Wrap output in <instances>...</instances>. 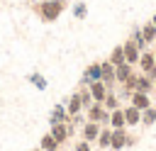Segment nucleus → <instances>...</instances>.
<instances>
[{"label":"nucleus","instance_id":"1","mask_svg":"<svg viewBox=\"0 0 156 151\" xmlns=\"http://www.w3.org/2000/svg\"><path fill=\"white\" fill-rule=\"evenodd\" d=\"M66 7H68V0H39L34 2V15L44 24H51L66 12Z\"/></svg>","mask_w":156,"mask_h":151},{"label":"nucleus","instance_id":"2","mask_svg":"<svg viewBox=\"0 0 156 151\" xmlns=\"http://www.w3.org/2000/svg\"><path fill=\"white\" fill-rule=\"evenodd\" d=\"M134 144H136V136H134V134H129V129H127V127H122V129H112L110 149H115V151H122V149H127V146H134Z\"/></svg>","mask_w":156,"mask_h":151},{"label":"nucleus","instance_id":"3","mask_svg":"<svg viewBox=\"0 0 156 151\" xmlns=\"http://www.w3.org/2000/svg\"><path fill=\"white\" fill-rule=\"evenodd\" d=\"M85 119H90V122H100V124H107V122H110V110H105L102 102H93V105L85 110Z\"/></svg>","mask_w":156,"mask_h":151},{"label":"nucleus","instance_id":"4","mask_svg":"<svg viewBox=\"0 0 156 151\" xmlns=\"http://www.w3.org/2000/svg\"><path fill=\"white\" fill-rule=\"evenodd\" d=\"M136 66H139V73H146L149 78H154V76H156V58H154V51H151V49H144Z\"/></svg>","mask_w":156,"mask_h":151},{"label":"nucleus","instance_id":"5","mask_svg":"<svg viewBox=\"0 0 156 151\" xmlns=\"http://www.w3.org/2000/svg\"><path fill=\"white\" fill-rule=\"evenodd\" d=\"M49 132H51V136L63 146L66 141H68V136H71V132H68V122H49Z\"/></svg>","mask_w":156,"mask_h":151},{"label":"nucleus","instance_id":"6","mask_svg":"<svg viewBox=\"0 0 156 151\" xmlns=\"http://www.w3.org/2000/svg\"><path fill=\"white\" fill-rule=\"evenodd\" d=\"M122 46H124V61L132 63V66H136L139 63V56H141V49L136 46V41L134 39H127Z\"/></svg>","mask_w":156,"mask_h":151},{"label":"nucleus","instance_id":"7","mask_svg":"<svg viewBox=\"0 0 156 151\" xmlns=\"http://www.w3.org/2000/svg\"><path fill=\"white\" fill-rule=\"evenodd\" d=\"M129 100H132L129 105H134V107H136L139 112H144V110H149V107L154 105V102H151V95H149V93H136V90H134V93L129 95Z\"/></svg>","mask_w":156,"mask_h":151},{"label":"nucleus","instance_id":"8","mask_svg":"<svg viewBox=\"0 0 156 151\" xmlns=\"http://www.w3.org/2000/svg\"><path fill=\"white\" fill-rule=\"evenodd\" d=\"M105 124H100V122H90V119H85L83 122V139L85 141H98V134H100V129H102Z\"/></svg>","mask_w":156,"mask_h":151},{"label":"nucleus","instance_id":"9","mask_svg":"<svg viewBox=\"0 0 156 151\" xmlns=\"http://www.w3.org/2000/svg\"><path fill=\"white\" fill-rule=\"evenodd\" d=\"M102 78V61H93L88 68H85V73H83V83H93V80H100Z\"/></svg>","mask_w":156,"mask_h":151},{"label":"nucleus","instance_id":"10","mask_svg":"<svg viewBox=\"0 0 156 151\" xmlns=\"http://www.w3.org/2000/svg\"><path fill=\"white\" fill-rule=\"evenodd\" d=\"M100 80H102L110 90H115V85H117V78H115V66H112L107 58L102 61V78H100Z\"/></svg>","mask_w":156,"mask_h":151},{"label":"nucleus","instance_id":"11","mask_svg":"<svg viewBox=\"0 0 156 151\" xmlns=\"http://www.w3.org/2000/svg\"><path fill=\"white\" fill-rule=\"evenodd\" d=\"M88 88H90V95H93V100H95V102H102V100H105V95L110 93V88H107L102 80H93V83H88Z\"/></svg>","mask_w":156,"mask_h":151},{"label":"nucleus","instance_id":"12","mask_svg":"<svg viewBox=\"0 0 156 151\" xmlns=\"http://www.w3.org/2000/svg\"><path fill=\"white\" fill-rule=\"evenodd\" d=\"M156 90V85H154V78H149L146 73H139L136 76V93H154Z\"/></svg>","mask_w":156,"mask_h":151},{"label":"nucleus","instance_id":"13","mask_svg":"<svg viewBox=\"0 0 156 151\" xmlns=\"http://www.w3.org/2000/svg\"><path fill=\"white\" fill-rule=\"evenodd\" d=\"M124 110V119H127V129L129 127H136V124H141V112L134 107V105H127V107H122Z\"/></svg>","mask_w":156,"mask_h":151},{"label":"nucleus","instance_id":"14","mask_svg":"<svg viewBox=\"0 0 156 151\" xmlns=\"http://www.w3.org/2000/svg\"><path fill=\"white\" fill-rule=\"evenodd\" d=\"M107 127H110V129H122V127H127V119H124V110H122V107H117V110L110 112Z\"/></svg>","mask_w":156,"mask_h":151},{"label":"nucleus","instance_id":"15","mask_svg":"<svg viewBox=\"0 0 156 151\" xmlns=\"http://www.w3.org/2000/svg\"><path fill=\"white\" fill-rule=\"evenodd\" d=\"M134 71H136V68H134L132 63H127V61H124V63H119V66H115V78H117V83L122 85V83H124Z\"/></svg>","mask_w":156,"mask_h":151},{"label":"nucleus","instance_id":"16","mask_svg":"<svg viewBox=\"0 0 156 151\" xmlns=\"http://www.w3.org/2000/svg\"><path fill=\"white\" fill-rule=\"evenodd\" d=\"M39 149H41V151H58L61 144L51 136V132H46V134H41V139H39Z\"/></svg>","mask_w":156,"mask_h":151},{"label":"nucleus","instance_id":"17","mask_svg":"<svg viewBox=\"0 0 156 151\" xmlns=\"http://www.w3.org/2000/svg\"><path fill=\"white\" fill-rule=\"evenodd\" d=\"M66 112H68L71 117L83 112V102H80V95H78V93H73V95L68 97V102H66Z\"/></svg>","mask_w":156,"mask_h":151},{"label":"nucleus","instance_id":"18","mask_svg":"<svg viewBox=\"0 0 156 151\" xmlns=\"http://www.w3.org/2000/svg\"><path fill=\"white\" fill-rule=\"evenodd\" d=\"M141 34H144L146 46H154V44H156V27H154V22H151V19H149L146 24H141Z\"/></svg>","mask_w":156,"mask_h":151},{"label":"nucleus","instance_id":"19","mask_svg":"<svg viewBox=\"0 0 156 151\" xmlns=\"http://www.w3.org/2000/svg\"><path fill=\"white\" fill-rule=\"evenodd\" d=\"M49 122H71V114L66 112V107H63V105H56V107L51 110Z\"/></svg>","mask_w":156,"mask_h":151},{"label":"nucleus","instance_id":"20","mask_svg":"<svg viewBox=\"0 0 156 151\" xmlns=\"http://www.w3.org/2000/svg\"><path fill=\"white\" fill-rule=\"evenodd\" d=\"M110 139H112V129L105 124L102 129H100V134H98V149H110Z\"/></svg>","mask_w":156,"mask_h":151},{"label":"nucleus","instance_id":"21","mask_svg":"<svg viewBox=\"0 0 156 151\" xmlns=\"http://www.w3.org/2000/svg\"><path fill=\"white\" fill-rule=\"evenodd\" d=\"M107 61H110L112 66H119V63H124V46H122V44H119V46H115V49L110 51Z\"/></svg>","mask_w":156,"mask_h":151},{"label":"nucleus","instance_id":"22","mask_svg":"<svg viewBox=\"0 0 156 151\" xmlns=\"http://www.w3.org/2000/svg\"><path fill=\"white\" fill-rule=\"evenodd\" d=\"M102 105H105V110H110V112H112V110H117V107H122V105H119V95H117L115 90H110V93L105 95Z\"/></svg>","mask_w":156,"mask_h":151},{"label":"nucleus","instance_id":"23","mask_svg":"<svg viewBox=\"0 0 156 151\" xmlns=\"http://www.w3.org/2000/svg\"><path fill=\"white\" fill-rule=\"evenodd\" d=\"M141 124H144V127H154V124H156V105H151L149 110L141 112Z\"/></svg>","mask_w":156,"mask_h":151},{"label":"nucleus","instance_id":"24","mask_svg":"<svg viewBox=\"0 0 156 151\" xmlns=\"http://www.w3.org/2000/svg\"><path fill=\"white\" fill-rule=\"evenodd\" d=\"M129 39H134V41H136V46H139L141 51H144V49H149V46H146V41H144L141 27H134V29H132V34H129Z\"/></svg>","mask_w":156,"mask_h":151},{"label":"nucleus","instance_id":"25","mask_svg":"<svg viewBox=\"0 0 156 151\" xmlns=\"http://www.w3.org/2000/svg\"><path fill=\"white\" fill-rule=\"evenodd\" d=\"M73 15H76L78 19H85V15H88V5H85V2H76V5H73Z\"/></svg>","mask_w":156,"mask_h":151},{"label":"nucleus","instance_id":"26","mask_svg":"<svg viewBox=\"0 0 156 151\" xmlns=\"http://www.w3.org/2000/svg\"><path fill=\"white\" fill-rule=\"evenodd\" d=\"M29 80H32V83H34V88H39V90H44V88H46V78H44V76H39V73H32V76H29Z\"/></svg>","mask_w":156,"mask_h":151},{"label":"nucleus","instance_id":"27","mask_svg":"<svg viewBox=\"0 0 156 151\" xmlns=\"http://www.w3.org/2000/svg\"><path fill=\"white\" fill-rule=\"evenodd\" d=\"M73 151H90V141H85V139H80L78 144H76V149Z\"/></svg>","mask_w":156,"mask_h":151},{"label":"nucleus","instance_id":"28","mask_svg":"<svg viewBox=\"0 0 156 151\" xmlns=\"http://www.w3.org/2000/svg\"><path fill=\"white\" fill-rule=\"evenodd\" d=\"M151 22H154V27H156V15H154V17H151Z\"/></svg>","mask_w":156,"mask_h":151},{"label":"nucleus","instance_id":"29","mask_svg":"<svg viewBox=\"0 0 156 151\" xmlns=\"http://www.w3.org/2000/svg\"><path fill=\"white\" fill-rule=\"evenodd\" d=\"M151 51H154V58H156V46H154V49H151Z\"/></svg>","mask_w":156,"mask_h":151},{"label":"nucleus","instance_id":"30","mask_svg":"<svg viewBox=\"0 0 156 151\" xmlns=\"http://www.w3.org/2000/svg\"><path fill=\"white\" fill-rule=\"evenodd\" d=\"M32 151H41V149H39V146H37V149H32Z\"/></svg>","mask_w":156,"mask_h":151},{"label":"nucleus","instance_id":"31","mask_svg":"<svg viewBox=\"0 0 156 151\" xmlns=\"http://www.w3.org/2000/svg\"><path fill=\"white\" fill-rule=\"evenodd\" d=\"M154 85H156V76H154Z\"/></svg>","mask_w":156,"mask_h":151}]
</instances>
